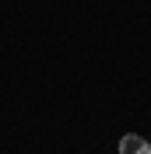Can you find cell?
<instances>
[{
  "label": "cell",
  "instance_id": "1",
  "mask_svg": "<svg viewBox=\"0 0 151 154\" xmlns=\"http://www.w3.org/2000/svg\"><path fill=\"white\" fill-rule=\"evenodd\" d=\"M120 154H151V144L144 137H137V133H127L120 140Z\"/></svg>",
  "mask_w": 151,
  "mask_h": 154
}]
</instances>
